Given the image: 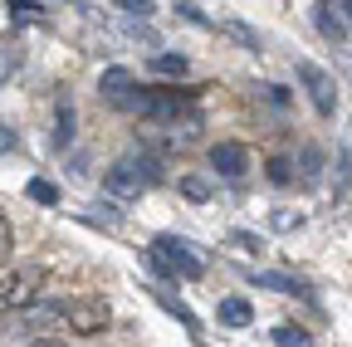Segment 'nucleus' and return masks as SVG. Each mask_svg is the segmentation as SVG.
Wrapping results in <instances>:
<instances>
[{
  "label": "nucleus",
  "mask_w": 352,
  "mask_h": 347,
  "mask_svg": "<svg viewBox=\"0 0 352 347\" xmlns=\"http://www.w3.org/2000/svg\"><path fill=\"white\" fill-rule=\"evenodd\" d=\"M152 74L182 78V74H186V54H157V59H152Z\"/></svg>",
  "instance_id": "obj_13"
},
{
  "label": "nucleus",
  "mask_w": 352,
  "mask_h": 347,
  "mask_svg": "<svg viewBox=\"0 0 352 347\" xmlns=\"http://www.w3.org/2000/svg\"><path fill=\"white\" fill-rule=\"evenodd\" d=\"M176 186H182V196H186V201H210V196H215V186H210L206 177H182Z\"/></svg>",
  "instance_id": "obj_11"
},
{
  "label": "nucleus",
  "mask_w": 352,
  "mask_h": 347,
  "mask_svg": "<svg viewBox=\"0 0 352 347\" xmlns=\"http://www.w3.org/2000/svg\"><path fill=\"white\" fill-rule=\"evenodd\" d=\"M10 249H15V225H10V215L0 210V265L10 259Z\"/></svg>",
  "instance_id": "obj_17"
},
{
  "label": "nucleus",
  "mask_w": 352,
  "mask_h": 347,
  "mask_svg": "<svg viewBox=\"0 0 352 347\" xmlns=\"http://www.w3.org/2000/svg\"><path fill=\"white\" fill-rule=\"evenodd\" d=\"M274 342L279 347H314V337H308L303 328H274Z\"/></svg>",
  "instance_id": "obj_16"
},
{
  "label": "nucleus",
  "mask_w": 352,
  "mask_h": 347,
  "mask_svg": "<svg viewBox=\"0 0 352 347\" xmlns=\"http://www.w3.org/2000/svg\"><path fill=\"white\" fill-rule=\"evenodd\" d=\"M215 318L226 328H245V323H254V309H250V298H220Z\"/></svg>",
  "instance_id": "obj_8"
},
{
  "label": "nucleus",
  "mask_w": 352,
  "mask_h": 347,
  "mask_svg": "<svg viewBox=\"0 0 352 347\" xmlns=\"http://www.w3.org/2000/svg\"><path fill=\"white\" fill-rule=\"evenodd\" d=\"M274 225H279V230H294V225H303V215H298V210H294V215L279 210V215H274Z\"/></svg>",
  "instance_id": "obj_22"
},
{
  "label": "nucleus",
  "mask_w": 352,
  "mask_h": 347,
  "mask_svg": "<svg viewBox=\"0 0 352 347\" xmlns=\"http://www.w3.org/2000/svg\"><path fill=\"white\" fill-rule=\"evenodd\" d=\"M30 201H39V205H59V191H54L50 181H30Z\"/></svg>",
  "instance_id": "obj_20"
},
{
  "label": "nucleus",
  "mask_w": 352,
  "mask_h": 347,
  "mask_svg": "<svg viewBox=\"0 0 352 347\" xmlns=\"http://www.w3.org/2000/svg\"><path fill=\"white\" fill-rule=\"evenodd\" d=\"M220 34H230V39H240L245 49H259V30H250L245 20H226V25H220Z\"/></svg>",
  "instance_id": "obj_10"
},
{
  "label": "nucleus",
  "mask_w": 352,
  "mask_h": 347,
  "mask_svg": "<svg viewBox=\"0 0 352 347\" xmlns=\"http://www.w3.org/2000/svg\"><path fill=\"white\" fill-rule=\"evenodd\" d=\"M210 166H215V177L240 181L245 171H250V152H245L240 142H215V147H210Z\"/></svg>",
  "instance_id": "obj_6"
},
{
  "label": "nucleus",
  "mask_w": 352,
  "mask_h": 347,
  "mask_svg": "<svg viewBox=\"0 0 352 347\" xmlns=\"http://www.w3.org/2000/svg\"><path fill=\"white\" fill-rule=\"evenodd\" d=\"M270 181H274V186H289V181H294V171H289V161H284V157H274V161H270Z\"/></svg>",
  "instance_id": "obj_21"
},
{
  "label": "nucleus",
  "mask_w": 352,
  "mask_h": 347,
  "mask_svg": "<svg viewBox=\"0 0 352 347\" xmlns=\"http://www.w3.org/2000/svg\"><path fill=\"white\" fill-rule=\"evenodd\" d=\"M294 69H298V83L308 89V103H314V113H318V117H333V113H338V83H333V74L318 69L314 59H298Z\"/></svg>",
  "instance_id": "obj_4"
},
{
  "label": "nucleus",
  "mask_w": 352,
  "mask_h": 347,
  "mask_svg": "<svg viewBox=\"0 0 352 347\" xmlns=\"http://www.w3.org/2000/svg\"><path fill=\"white\" fill-rule=\"evenodd\" d=\"M44 279H50V269H44L39 259H25V265H15L6 279H0V303H6V309H25V303L39 298Z\"/></svg>",
  "instance_id": "obj_3"
},
{
  "label": "nucleus",
  "mask_w": 352,
  "mask_h": 347,
  "mask_svg": "<svg viewBox=\"0 0 352 347\" xmlns=\"http://www.w3.org/2000/svg\"><path fill=\"white\" fill-rule=\"evenodd\" d=\"M108 318H113V313H108L103 298H69V309H64V323H69V333H78V337L103 333Z\"/></svg>",
  "instance_id": "obj_5"
},
{
  "label": "nucleus",
  "mask_w": 352,
  "mask_h": 347,
  "mask_svg": "<svg viewBox=\"0 0 352 347\" xmlns=\"http://www.w3.org/2000/svg\"><path fill=\"white\" fill-rule=\"evenodd\" d=\"M254 284H264V289H279V293H308L298 279H289V274H254Z\"/></svg>",
  "instance_id": "obj_14"
},
{
  "label": "nucleus",
  "mask_w": 352,
  "mask_h": 347,
  "mask_svg": "<svg viewBox=\"0 0 352 347\" xmlns=\"http://www.w3.org/2000/svg\"><path fill=\"white\" fill-rule=\"evenodd\" d=\"M152 265H157L166 279H201V274H206L201 254H196L186 240H176V235H157V240H152Z\"/></svg>",
  "instance_id": "obj_2"
},
{
  "label": "nucleus",
  "mask_w": 352,
  "mask_h": 347,
  "mask_svg": "<svg viewBox=\"0 0 352 347\" xmlns=\"http://www.w3.org/2000/svg\"><path fill=\"white\" fill-rule=\"evenodd\" d=\"M333 10H342V20L352 25V0H342V5H333Z\"/></svg>",
  "instance_id": "obj_26"
},
{
  "label": "nucleus",
  "mask_w": 352,
  "mask_h": 347,
  "mask_svg": "<svg viewBox=\"0 0 352 347\" xmlns=\"http://www.w3.org/2000/svg\"><path fill=\"white\" fill-rule=\"evenodd\" d=\"M30 347H69V342H59V337H34Z\"/></svg>",
  "instance_id": "obj_25"
},
{
  "label": "nucleus",
  "mask_w": 352,
  "mask_h": 347,
  "mask_svg": "<svg viewBox=\"0 0 352 347\" xmlns=\"http://www.w3.org/2000/svg\"><path fill=\"white\" fill-rule=\"evenodd\" d=\"M230 245H235V249H245V254H259V249H264V240H259V235H250V230H230Z\"/></svg>",
  "instance_id": "obj_19"
},
{
  "label": "nucleus",
  "mask_w": 352,
  "mask_h": 347,
  "mask_svg": "<svg viewBox=\"0 0 352 347\" xmlns=\"http://www.w3.org/2000/svg\"><path fill=\"white\" fill-rule=\"evenodd\" d=\"M20 59H25L20 49H10V45H0V89H6V83H10V74L20 69Z\"/></svg>",
  "instance_id": "obj_15"
},
{
  "label": "nucleus",
  "mask_w": 352,
  "mask_h": 347,
  "mask_svg": "<svg viewBox=\"0 0 352 347\" xmlns=\"http://www.w3.org/2000/svg\"><path fill=\"white\" fill-rule=\"evenodd\" d=\"M298 166H303V171H298V177H303L308 186H314V181H318V171H323V152H318V147H303V157H298Z\"/></svg>",
  "instance_id": "obj_12"
},
{
  "label": "nucleus",
  "mask_w": 352,
  "mask_h": 347,
  "mask_svg": "<svg viewBox=\"0 0 352 347\" xmlns=\"http://www.w3.org/2000/svg\"><path fill=\"white\" fill-rule=\"evenodd\" d=\"M20 147V137L10 133V127H0V157H6V152H15Z\"/></svg>",
  "instance_id": "obj_23"
},
{
  "label": "nucleus",
  "mask_w": 352,
  "mask_h": 347,
  "mask_svg": "<svg viewBox=\"0 0 352 347\" xmlns=\"http://www.w3.org/2000/svg\"><path fill=\"white\" fill-rule=\"evenodd\" d=\"M69 133H74V108L64 103V113H59V122H54V147H69Z\"/></svg>",
  "instance_id": "obj_18"
},
{
  "label": "nucleus",
  "mask_w": 352,
  "mask_h": 347,
  "mask_svg": "<svg viewBox=\"0 0 352 347\" xmlns=\"http://www.w3.org/2000/svg\"><path fill=\"white\" fill-rule=\"evenodd\" d=\"M98 93H103L113 108H132V103H138V89H132V74H127V69H103Z\"/></svg>",
  "instance_id": "obj_7"
},
{
  "label": "nucleus",
  "mask_w": 352,
  "mask_h": 347,
  "mask_svg": "<svg viewBox=\"0 0 352 347\" xmlns=\"http://www.w3.org/2000/svg\"><path fill=\"white\" fill-rule=\"evenodd\" d=\"M314 20L323 30V39H333V45H342L347 30H342V15H333V5H314Z\"/></svg>",
  "instance_id": "obj_9"
},
{
  "label": "nucleus",
  "mask_w": 352,
  "mask_h": 347,
  "mask_svg": "<svg viewBox=\"0 0 352 347\" xmlns=\"http://www.w3.org/2000/svg\"><path fill=\"white\" fill-rule=\"evenodd\" d=\"M157 177H162L157 157L138 152V157H118V161L108 166L103 186H108V196H113V201H138V196H142L147 186H157Z\"/></svg>",
  "instance_id": "obj_1"
},
{
  "label": "nucleus",
  "mask_w": 352,
  "mask_h": 347,
  "mask_svg": "<svg viewBox=\"0 0 352 347\" xmlns=\"http://www.w3.org/2000/svg\"><path fill=\"white\" fill-rule=\"evenodd\" d=\"M182 10V20H191V25H206V15H201V5H176Z\"/></svg>",
  "instance_id": "obj_24"
}]
</instances>
